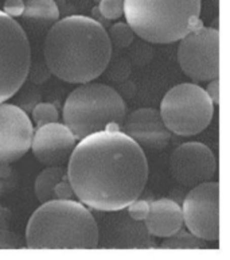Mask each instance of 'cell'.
Listing matches in <instances>:
<instances>
[{
    "instance_id": "cell-5",
    "label": "cell",
    "mask_w": 230,
    "mask_h": 260,
    "mask_svg": "<svg viewBox=\"0 0 230 260\" xmlns=\"http://www.w3.org/2000/svg\"><path fill=\"white\" fill-rule=\"evenodd\" d=\"M125 111L124 100L112 86L85 82L67 96L63 124L81 140L96 132L121 131Z\"/></svg>"
},
{
    "instance_id": "cell-12",
    "label": "cell",
    "mask_w": 230,
    "mask_h": 260,
    "mask_svg": "<svg viewBox=\"0 0 230 260\" xmlns=\"http://www.w3.org/2000/svg\"><path fill=\"white\" fill-rule=\"evenodd\" d=\"M75 144L77 139L70 129L55 121L41 125L34 131L30 150L45 166H62L69 160Z\"/></svg>"
},
{
    "instance_id": "cell-2",
    "label": "cell",
    "mask_w": 230,
    "mask_h": 260,
    "mask_svg": "<svg viewBox=\"0 0 230 260\" xmlns=\"http://www.w3.org/2000/svg\"><path fill=\"white\" fill-rule=\"evenodd\" d=\"M45 61L53 76L69 84L98 78L109 65L112 42L101 23L89 16L57 20L43 45Z\"/></svg>"
},
{
    "instance_id": "cell-24",
    "label": "cell",
    "mask_w": 230,
    "mask_h": 260,
    "mask_svg": "<svg viewBox=\"0 0 230 260\" xmlns=\"http://www.w3.org/2000/svg\"><path fill=\"white\" fill-rule=\"evenodd\" d=\"M54 196L55 200H73L75 197L73 187H71L69 179H67V174L65 178L59 181L54 187Z\"/></svg>"
},
{
    "instance_id": "cell-14",
    "label": "cell",
    "mask_w": 230,
    "mask_h": 260,
    "mask_svg": "<svg viewBox=\"0 0 230 260\" xmlns=\"http://www.w3.org/2000/svg\"><path fill=\"white\" fill-rule=\"evenodd\" d=\"M144 222L151 236L162 239L171 236L183 226L182 208L168 198L149 202V210Z\"/></svg>"
},
{
    "instance_id": "cell-6",
    "label": "cell",
    "mask_w": 230,
    "mask_h": 260,
    "mask_svg": "<svg viewBox=\"0 0 230 260\" xmlns=\"http://www.w3.org/2000/svg\"><path fill=\"white\" fill-rule=\"evenodd\" d=\"M159 112L171 134L194 136L205 131L211 123L214 103L199 85L179 84L164 94Z\"/></svg>"
},
{
    "instance_id": "cell-23",
    "label": "cell",
    "mask_w": 230,
    "mask_h": 260,
    "mask_svg": "<svg viewBox=\"0 0 230 260\" xmlns=\"http://www.w3.org/2000/svg\"><path fill=\"white\" fill-rule=\"evenodd\" d=\"M4 182H10V170H8L7 165L0 163V196L3 194ZM8 218H10V213L0 206V226H3V228L7 226Z\"/></svg>"
},
{
    "instance_id": "cell-21",
    "label": "cell",
    "mask_w": 230,
    "mask_h": 260,
    "mask_svg": "<svg viewBox=\"0 0 230 260\" xmlns=\"http://www.w3.org/2000/svg\"><path fill=\"white\" fill-rule=\"evenodd\" d=\"M26 243L20 239L19 235L8 231L0 229V248H24Z\"/></svg>"
},
{
    "instance_id": "cell-8",
    "label": "cell",
    "mask_w": 230,
    "mask_h": 260,
    "mask_svg": "<svg viewBox=\"0 0 230 260\" xmlns=\"http://www.w3.org/2000/svg\"><path fill=\"white\" fill-rule=\"evenodd\" d=\"M179 41L178 61L186 76L198 82L219 77V32L217 28L202 24Z\"/></svg>"
},
{
    "instance_id": "cell-17",
    "label": "cell",
    "mask_w": 230,
    "mask_h": 260,
    "mask_svg": "<svg viewBox=\"0 0 230 260\" xmlns=\"http://www.w3.org/2000/svg\"><path fill=\"white\" fill-rule=\"evenodd\" d=\"M160 247L164 249H203L206 248V241L193 235L190 231L186 232L179 229L171 236L164 237Z\"/></svg>"
},
{
    "instance_id": "cell-26",
    "label": "cell",
    "mask_w": 230,
    "mask_h": 260,
    "mask_svg": "<svg viewBox=\"0 0 230 260\" xmlns=\"http://www.w3.org/2000/svg\"><path fill=\"white\" fill-rule=\"evenodd\" d=\"M206 93L209 94V98L211 99V101L214 103V105H217L219 103V81L218 78H214L209 81V85H207Z\"/></svg>"
},
{
    "instance_id": "cell-18",
    "label": "cell",
    "mask_w": 230,
    "mask_h": 260,
    "mask_svg": "<svg viewBox=\"0 0 230 260\" xmlns=\"http://www.w3.org/2000/svg\"><path fill=\"white\" fill-rule=\"evenodd\" d=\"M108 35H109L112 45H116L117 47H128L135 38L132 27L128 23H123V22L114 23L109 28Z\"/></svg>"
},
{
    "instance_id": "cell-16",
    "label": "cell",
    "mask_w": 230,
    "mask_h": 260,
    "mask_svg": "<svg viewBox=\"0 0 230 260\" xmlns=\"http://www.w3.org/2000/svg\"><path fill=\"white\" fill-rule=\"evenodd\" d=\"M22 16L28 19L57 22L59 19V8L54 0H24Z\"/></svg>"
},
{
    "instance_id": "cell-11",
    "label": "cell",
    "mask_w": 230,
    "mask_h": 260,
    "mask_svg": "<svg viewBox=\"0 0 230 260\" xmlns=\"http://www.w3.org/2000/svg\"><path fill=\"white\" fill-rule=\"evenodd\" d=\"M34 125L23 109L0 103V163L19 160L31 148Z\"/></svg>"
},
{
    "instance_id": "cell-15",
    "label": "cell",
    "mask_w": 230,
    "mask_h": 260,
    "mask_svg": "<svg viewBox=\"0 0 230 260\" xmlns=\"http://www.w3.org/2000/svg\"><path fill=\"white\" fill-rule=\"evenodd\" d=\"M66 177V169L63 166H47L36 177L34 191L41 204L55 200L54 187L62 178Z\"/></svg>"
},
{
    "instance_id": "cell-1",
    "label": "cell",
    "mask_w": 230,
    "mask_h": 260,
    "mask_svg": "<svg viewBox=\"0 0 230 260\" xmlns=\"http://www.w3.org/2000/svg\"><path fill=\"white\" fill-rule=\"evenodd\" d=\"M78 201L117 212L140 197L148 181L143 148L123 131L96 132L78 140L66 169Z\"/></svg>"
},
{
    "instance_id": "cell-10",
    "label": "cell",
    "mask_w": 230,
    "mask_h": 260,
    "mask_svg": "<svg viewBox=\"0 0 230 260\" xmlns=\"http://www.w3.org/2000/svg\"><path fill=\"white\" fill-rule=\"evenodd\" d=\"M172 177L186 187L209 182L217 171V159L210 148L198 142H188L174 150L170 158Z\"/></svg>"
},
{
    "instance_id": "cell-3",
    "label": "cell",
    "mask_w": 230,
    "mask_h": 260,
    "mask_svg": "<svg viewBox=\"0 0 230 260\" xmlns=\"http://www.w3.org/2000/svg\"><path fill=\"white\" fill-rule=\"evenodd\" d=\"M98 240L96 218L74 200L43 202L26 228V245L31 249H93Z\"/></svg>"
},
{
    "instance_id": "cell-19",
    "label": "cell",
    "mask_w": 230,
    "mask_h": 260,
    "mask_svg": "<svg viewBox=\"0 0 230 260\" xmlns=\"http://www.w3.org/2000/svg\"><path fill=\"white\" fill-rule=\"evenodd\" d=\"M32 119L36 127L49 124V123H55L58 121V111L57 107L51 103H39L32 109Z\"/></svg>"
},
{
    "instance_id": "cell-13",
    "label": "cell",
    "mask_w": 230,
    "mask_h": 260,
    "mask_svg": "<svg viewBox=\"0 0 230 260\" xmlns=\"http://www.w3.org/2000/svg\"><path fill=\"white\" fill-rule=\"evenodd\" d=\"M121 131L140 147L162 150L170 143L171 132L164 124L160 112L155 108H139L123 121Z\"/></svg>"
},
{
    "instance_id": "cell-7",
    "label": "cell",
    "mask_w": 230,
    "mask_h": 260,
    "mask_svg": "<svg viewBox=\"0 0 230 260\" xmlns=\"http://www.w3.org/2000/svg\"><path fill=\"white\" fill-rule=\"evenodd\" d=\"M31 49L24 30L0 10V103L11 99L26 81Z\"/></svg>"
},
{
    "instance_id": "cell-9",
    "label": "cell",
    "mask_w": 230,
    "mask_h": 260,
    "mask_svg": "<svg viewBox=\"0 0 230 260\" xmlns=\"http://www.w3.org/2000/svg\"><path fill=\"white\" fill-rule=\"evenodd\" d=\"M183 224L205 241L219 239V185L205 182L191 187L182 206Z\"/></svg>"
},
{
    "instance_id": "cell-20",
    "label": "cell",
    "mask_w": 230,
    "mask_h": 260,
    "mask_svg": "<svg viewBox=\"0 0 230 260\" xmlns=\"http://www.w3.org/2000/svg\"><path fill=\"white\" fill-rule=\"evenodd\" d=\"M97 11L106 20H117L124 15V0H100Z\"/></svg>"
},
{
    "instance_id": "cell-25",
    "label": "cell",
    "mask_w": 230,
    "mask_h": 260,
    "mask_svg": "<svg viewBox=\"0 0 230 260\" xmlns=\"http://www.w3.org/2000/svg\"><path fill=\"white\" fill-rule=\"evenodd\" d=\"M24 0H6L3 4V12L11 18L23 15Z\"/></svg>"
},
{
    "instance_id": "cell-4",
    "label": "cell",
    "mask_w": 230,
    "mask_h": 260,
    "mask_svg": "<svg viewBox=\"0 0 230 260\" xmlns=\"http://www.w3.org/2000/svg\"><path fill=\"white\" fill-rule=\"evenodd\" d=\"M201 7V0H124V15L141 39L172 43L202 26Z\"/></svg>"
},
{
    "instance_id": "cell-22",
    "label": "cell",
    "mask_w": 230,
    "mask_h": 260,
    "mask_svg": "<svg viewBox=\"0 0 230 260\" xmlns=\"http://www.w3.org/2000/svg\"><path fill=\"white\" fill-rule=\"evenodd\" d=\"M127 208H128V214L131 216V218H133L135 221H144V218L148 214L149 202L141 201L137 198L133 202H131Z\"/></svg>"
}]
</instances>
